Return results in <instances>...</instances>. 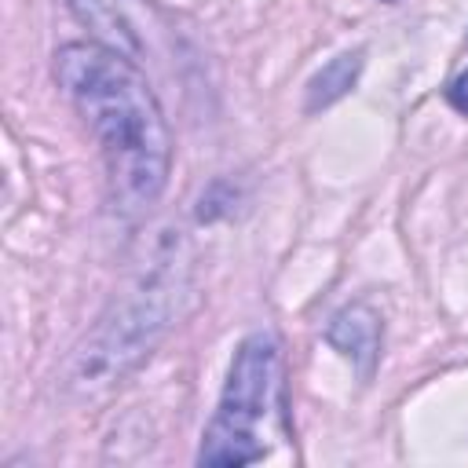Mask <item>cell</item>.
<instances>
[{
  "label": "cell",
  "instance_id": "5",
  "mask_svg": "<svg viewBox=\"0 0 468 468\" xmlns=\"http://www.w3.org/2000/svg\"><path fill=\"white\" fill-rule=\"evenodd\" d=\"M358 66H362L358 55H340L336 62H329V66L311 80V106H325V102L340 99V95L355 84Z\"/></svg>",
  "mask_w": 468,
  "mask_h": 468
},
{
  "label": "cell",
  "instance_id": "1",
  "mask_svg": "<svg viewBox=\"0 0 468 468\" xmlns=\"http://www.w3.org/2000/svg\"><path fill=\"white\" fill-rule=\"evenodd\" d=\"M55 73L102 146L117 208H150L165 190L172 143L143 73L102 44H66Z\"/></svg>",
  "mask_w": 468,
  "mask_h": 468
},
{
  "label": "cell",
  "instance_id": "4",
  "mask_svg": "<svg viewBox=\"0 0 468 468\" xmlns=\"http://www.w3.org/2000/svg\"><path fill=\"white\" fill-rule=\"evenodd\" d=\"M377 336H380V329H377V314H373L369 307H351V311H344V314L333 322V329H329V340H333L344 355L362 358V362L373 358Z\"/></svg>",
  "mask_w": 468,
  "mask_h": 468
},
{
  "label": "cell",
  "instance_id": "3",
  "mask_svg": "<svg viewBox=\"0 0 468 468\" xmlns=\"http://www.w3.org/2000/svg\"><path fill=\"white\" fill-rule=\"evenodd\" d=\"M69 4L106 48L121 51L124 58L146 55V29H143L146 7L139 0H69Z\"/></svg>",
  "mask_w": 468,
  "mask_h": 468
},
{
  "label": "cell",
  "instance_id": "6",
  "mask_svg": "<svg viewBox=\"0 0 468 468\" xmlns=\"http://www.w3.org/2000/svg\"><path fill=\"white\" fill-rule=\"evenodd\" d=\"M446 95H450V102H453L461 113H468V73H461V77L450 84V91H446Z\"/></svg>",
  "mask_w": 468,
  "mask_h": 468
},
{
  "label": "cell",
  "instance_id": "2",
  "mask_svg": "<svg viewBox=\"0 0 468 468\" xmlns=\"http://www.w3.org/2000/svg\"><path fill=\"white\" fill-rule=\"evenodd\" d=\"M282 355L271 333H252L238 344L227 388L212 424L205 428L201 464H252L267 457V439L282 428Z\"/></svg>",
  "mask_w": 468,
  "mask_h": 468
}]
</instances>
